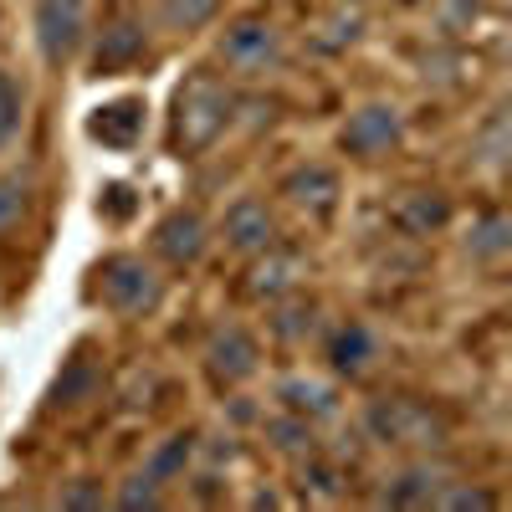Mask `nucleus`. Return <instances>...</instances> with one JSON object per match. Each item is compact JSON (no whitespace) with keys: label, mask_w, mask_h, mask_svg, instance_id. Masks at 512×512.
<instances>
[{"label":"nucleus","mask_w":512,"mask_h":512,"mask_svg":"<svg viewBox=\"0 0 512 512\" xmlns=\"http://www.w3.org/2000/svg\"><path fill=\"white\" fill-rule=\"evenodd\" d=\"M472 251H477V256H502V251H507V221H502V216H487V221L472 231Z\"/></svg>","instance_id":"nucleus-21"},{"label":"nucleus","mask_w":512,"mask_h":512,"mask_svg":"<svg viewBox=\"0 0 512 512\" xmlns=\"http://www.w3.org/2000/svg\"><path fill=\"white\" fill-rule=\"evenodd\" d=\"M144 98H113V103H98L88 113V139L103 144L108 154H128V149H139L144 139Z\"/></svg>","instance_id":"nucleus-5"},{"label":"nucleus","mask_w":512,"mask_h":512,"mask_svg":"<svg viewBox=\"0 0 512 512\" xmlns=\"http://www.w3.org/2000/svg\"><path fill=\"white\" fill-rule=\"evenodd\" d=\"M292 277H297V256H272V267L262 262L256 267V282H251V292H282V287H292Z\"/></svg>","instance_id":"nucleus-18"},{"label":"nucleus","mask_w":512,"mask_h":512,"mask_svg":"<svg viewBox=\"0 0 512 512\" xmlns=\"http://www.w3.org/2000/svg\"><path fill=\"white\" fill-rule=\"evenodd\" d=\"M205 359H210V374L216 379H226V384H236V379H251L256 374V338L246 333V328H221L216 338H210V349H205Z\"/></svg>","instance_id":"nucleus-9"},{"label":"nucleus","mask_w":512,"mask_h":512,"mask_svg":"<svg viewBox=\"0 0 512 512\" xmlns=\"http://www.w3.org/2000/svg\"><path fill=\"white\" fill-rule=\"evenodd\" d=\"M36 26V52L47 67H67L88 36V0H36L31 11Z\"/></svg>","instance_id":"nucleus-3"},{"label":"nucleus","mask_w":512,"mask_h":512,"mask_svg":"<svg viewBox=\"0 0 512 512\" xmlns=\"http://www.w3.org/2000/svg\"><path fill=\"white\" fill-rule=\"evenodd\" d=\"M400 216H405V226H415V231H431V226L446 221V200H441V195H415L410 210H400Z\"/></svg>","instance_id":"nucleus-19"},{"label":"nucleus","mask_w":512,"mask_h":512,"mask_svg":"<svg viewBox=\"0 0 512 512\" xmlns=\"http://www.w3.org/2000/svg\"><path fill=\"white\" fill-rule=\"evenodd\" d=\"M154 251L164 256L169 267L200 262V251H205V221H200V210H169V216L154 226Z\"/></svg>","instance_id":"nucleus-8"},{"label":"nucleus","mask_w":512,"mask_h":512,"mask_svg":"<svg viewBox=\"0 0 512 512\" xmlns=\"http://www.w3.org/2000/svg\"><path fill=\"white\" fill-rule=\"evenodd\" d=\"M400 134H405L400 113H395L390 103H369V108H359V113L344 123L338 144H344L349 154H359V159H374V154H384V149H395Z\"/></svg>","instance_id":"nucleus-7"},{"label":"nucleus","mask_w":512,"mask_h":512,"mask_svg":"<svg viewBox=\"0 0 512 512\" xmlns=\"http://www.w3.org/2000/svg\"><path fill=\"white\" fill-rule=\"evenodd\" d=\"M369 420L384 441H400V446H441V436H446V425L415 400H384V405H374Z\"/></svg>","instance_id":"nucleus-6"},{"label":"nucleus","mask_w":512,"mask_h":512,"mask_svg":"<svg viewBox=\"0 0 512 512\" xmlns=\"http://www.w3.org/2000/svg\"><path fill=\"white\" fill-rule=\"evenodd\" d=\"M190 441H195V436H175V441H169V446L149 461V477H154V482H169V477H175L180 466H185V456H190Z\"/></svg>","instance_id":"nucleus-20"},{"label":"nucleus","mask_w":512,"mask_h":512,"mask_svg":"<svg viewBox=\"0 0 512 512\" xmlns=\"http://www.w3.org/2000/svg\"><path fill=\"white\" fill-rule=\"evenodd\" d=\"M328 359H333L338 374H364L369 359H374V338H369V328H364V323H344V328L333 333Z\"/></svg>","instance_id":"nucleus-12"},{"label":"nucleus","mask_w":512,"mask_h":512,"mask_svg":"<svg viewBox=\"0 0 512 512\" xmlns=\"http://www.w3.org/2000/svg\"><path fill=\"white\" fill-rule=\"evenodd\" d=\"M118 502H123V507H139V502H144V507H154V502H159V482L144 472V477H134V487H123V497H118Z\"/></svg>","instance_id":"nucleus-22"},{"label":"nucleus","mask_w":512,"mask_h":512,"mask_svg":"<svg viewBox=\"0 0 512 512\" xmlns=\"http://www.w3.org/2000/svg\"><path fill=\"white\" fill-rule=\"evenodd\" d=\"M144 47H149V31H144L134 16H118V21L103 31V41H98V72H118V67H128V62H139Z\"/></svg>","instance_id":"nucleus-11"},{"label":"nucleus","mask_w":512,"mask_h":512,"mask_svg":"<svg viewBox=\"0 0 512 512\" xmlns=\"http://www.w3.org/2000/svg\"><path fill=\"white\" fill-rule=\"evenodd\" d=\"M287 195H292L297 205H313L318 216H323V210H333L338 175H333V169H323V164H308V169H297V175L287 180Z\"/></svg>","instance_id":"nucleus-13"},{"label":"nucleus","mask_w":512,"mask_h":512,"mask_svg":"<svg viewBox=\"0 0 512 512\" xmlns=\"http://www.w3.org/2000/svg\"><path fill=\"white\" fill-rule=\"evenodd\" d=\"M226 241L236 251H272L277 246V226H272V210L262 200H236L226 210Z\"/></svg>","instance_id":"nucleus-10"},{"label":"nucleus","mask_w":512,"mask_h":512,"mask_svg":"<svg viewBox=\"0 0 512 512\" xmlns=\"http://www.w3.org/2000/svg\"><path fill=\"white\" fill-rule=\"evenodd\" d=\"M26 205H31V180L21 169H6V175H0V236L21 226Z\"/></svg>","instance_id":"nucleus-15"},{"label":"nucleus","mask_w":512,"mask_h":512,"mask_svg":"<svg viewBox=\"0 0 512 512\" xmlns=\"http://www.w3.org/2000/svg\"><path fill=\"white\" fill-rule=\"evenodd\" d=\"M221 16V0H164L169 31H200Z\"/></svg>","instance_id":"nucleus-16"},{"label":"nucleus","mask_w":512,"mask_h":512,"mask_svg":"<svg viewBox=\"0 0 512 512\" xmlns=\"http://www.w3.org/2000/svg\"><path fill=\"white\" fill-rule=\"evenodd\" d=\"M103 303L123 318H149L164 303V277L144 262V256H108L98 272Z\"/></svg>","instance_id":"nucleus-2"},{"label":"nucleus","mask_w":512,"mask_h":512,"mask_svg":"<svg viewBox=\"0 0 512 512\" xmlns=\"http://www.w3.org/2000/svg\"><path fill=\"white\" fill-rule=\"evenodd\" d=\"M282 400H287V410H292L297 420L333 415V410H338L333 390H328V384H318V379H287V384H282Z\"/></svg>","instance_id":"nucleus-14"},{"label":"nucleus","mask_w":512,"mask_h":512,"mask_svg":"<svg viewBox=\"0 0 512 512\" xmlns=\"http://www.w3.org/2000/svg\"><path fill=\"white\" fill-rule=\"evenodd\" d=\"M16 128H21V88L11 72H0V149L16 139Z\"/></svg>","instance_id":"nucleus-17"},{"label":"nucleus","mask_w":512,"mask_h":512,"mask_svg":"<svg viewBox=\"0 0 512 512\" xmlns=\"http://www.w3.org/2000/svg\"><path fill=\"white\" fill-rule=\"evenodd\" d=\"M277 57H282V31L267 16H246L221 31V62L241 77H262L267 67H277Z\"/></svg>","instance_id":"nucleus-4"},{"label":"nucleus","mask_w":512,"mask_h":512,"mask_svg":"<svg viewBox=\"0 0 512 512\" xmlns=\"http://www.w3.org/2000/svg\"><path fill=\"white\" fill-rule=\"evenodd\" d=\"M231 113H236V93L221 72H210V67L185 72V82L175 88V108H169V149L180 159L205 154L226 134Z\"/></svg>","instance_id":"nucleus-1"}]
</instances>
